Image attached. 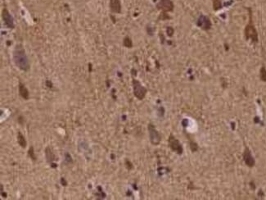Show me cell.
I'll list each match as a JSON object with an SVG mask.
<instances>
[{
  "mask_svg": "<svg viewBox=\"0 0 266 200\" xmlns=\"http://www.w3.org/2000/svg\"><path fill=\"white\" fill-rule=\"evenodd\" d=\"M133 94L138 99H143L147 93V89L137 80H133Z\"/></svg>",
  "mask_w": 266,
  "mask_h": 200,
  "instance_id": "obj_2",
  "label": "cell"
},
{
  "mask_svg": "<svg viewBox=\"0 0 266 200\" xmlns=\"http://www.w3.org/2000/svg\"><path fill=\"white\" fill-rule=\"evenodd\" d=\"M154 1H156V0H154Z\"/></svg>",
  "mask_w": 266,
  "mask_h": 200,
  "instance_id": "obj_19",
  "label": "cell"
},
{
  "mask_svg": "<svg viewBox=\"0 0 266 200\" xmlns=\"http://www.w3.org/2000/svg\"><path fill=\"white\" fill-rule=\"evenodd\" d=\"M173 33H174V30H173L172 27H169L167 29V34H168L169 36H171L173 35Z\"/></svg>",
  "mask_w": 266,
  "mask_h": 200,
  "instance_id": "obj_18",
  "label": "cell"
},
{
  "mask_svg": "<svg viewBox=\"0 0 266 200\" xmlns=\"http://www.w3.org/2000/svg\"><path fill=\"white\" fill-rule=\"evenodd\" d=\"M169 146L173 151L177 153L178 154H183V147L179 141L176 139L173 135H170L169 137Z\"/></svg>",
  "mask_w": 266,
  "mask_h": 200,
  "instance_id": "obj_4",
  "label": "cell"
},
{
  "mask_svg": "<svg viewBox=\"0 0 266 200\" xmlns=\"http://www.w3.org/2000/svg\"><path fill=\"white\" fill-rule=\"evenodd\" d=\"M243 158H244V161H245L246 164L248 166V167H253L255 165V159L254 158L252 157L251 154L250 150L247 148L243 154Z\"/></svg>",
  "mask_w": 266,
  "mask_h": 200,
  "instance_id": "obj_9",
  "label": "cell"
},
{
  "mask_svg": "<svg viewBox=\"0 0 266 200\" xmlns=\"http://www.w3.org/2000/svg\"><path fill=\"white\" fill-rule=\"evenodd\" d=\"M148 132H149V137L151 143L153 145H158L160 142H161V137L158 131L157 130V129L155 128V126L152 124L148 125Z\"/></svg>",
  "mask_w": 266,
  "mask_h": 200,
  "instance_id": "obj_3",
  "label": "cell"
},
{
  "mask_svg": "<svg viewBox=\"0 0 266 200\" xmlns=\"http://www.w3.org/2000/svg\"><path fill=\"white\" fill-rule=\"evenodd\" d=\"M245 35L246 38H247V40L251 39L252 41L257 42V40H258V35H257L256 30H255V29L254 26L252 25L251 22H250V24H248L247 27H246Z\"/></svg>",
  "mask_w": 266,
  "mask_h": 200,
  "instance_id": "obj_5",
  "label": "cell"
},
{
  "mask_svg": "<svg viewBox=\"0 0 266 200\" xmlns=\"http://www.w3.org/2000/svg\"><path fill=\"white\" fill-rule=\"evenodd\" d=\"M213 1V7H214V10L215 11H218L222 7V2L221 0H212Z\"/></svg>",
  "mask_w": 266,
  "mask_h": 200,
  "instance_id": "obj_14",
  "label": "cell"
},
{
  "mask_svg": "<svg viewBox=\"0 0 266 200\" xmlns=\"http://www.w3.org/2000/svg\"><path fill=\"white\" fill-rule=\"evenodd\" d=\"M197 26H198L200 28L202 29V30H207L210 28L211 22H210V19L208 18L207 16H201L199 17L198 21H197Z\"/></svg>",
  "mask_w": 266,
  "mask_h": 200,
  "instance_id": "obj_8",
  "label": "cell"
},
{
  "mask_svg": "<svg viewBox=\"0 0 266 200\" xmlns=\"http://www.w3.org/2000/svg\"><path fill=\"white\" fill-rule=\"evenodd\" d=\"M45 156H46V159L49 163H52L53 162L57 160V157L54 154V152L53 151V149L50 147H47L45 149Z\"/></svg>",
  "mask_w": 266,
  "mask_h": 200,
  "instance_id": "obj_11",
  "label": "cell"
},
{
  "mask_svg": "<svg viewBox=\"0 0 266 200\" xmlns=\"http://www.w3.org/2000/svg\"><path fill=\"white\" fill-rule=\"evenodd\" d=\"M19 93L25 100H28L30 98L29 90L22 83H19Z\"/></svg>",
  "mask_w": 266,
  "mask_h": 200,
  "instance_id": "obj_12",
  "label": "cell"
},
{
  "mask_svg": "<svg viewBox=\"0 0 266 200\" xmlns=\"http://www.w3.org/2000/svg\"><path fill=\"white\" fill-rule=\"evenodd\" d=\"M28 154H29V156H30V158H31L33 161H35L36 159H37V158H36V156H35L34 148H33L32 146H31V148H30V149H29Z\"/></svg>",
  "mask_w": 266,
  "mask_h": 200,
  "instance_id": "obj_15",
  "label": "cell"
},
{
  "mask_svg": "<svg viewBox=\"0 0 266 200\" xmlns=\"http://www.w3.org/2000/svg\"><path fill=\"white\" fill-rule=\"evenodd\" d=\"M17 143L23 149L26 148V144H27L26 139H25V136L21 134V131H18V133H17Z\"/></svg>",
  "mask_w": 266,
  "mask_h": 200,
  "instance_id": "obj_13",
  "label": "cell"
},
{
  "mask_svg": "<svg viewBox=\"0 0 266 200\" xmlns=\"http://www.w3.org/2000/svg\"><path fill=\"white\" fill-rule=\"evenodd\" d=\"M124 45L125 47H127V48H131L132 45H133V43H132V41H131V40L129 39V38L126 37L125 38V40H124Z\"/></svg>",
  "mask_w": 266,
  "mask_h": 200,
  "instance_id": "obj_16",
  "label": "cell"
},
{
  "mask_svg": "<svg viewBox=\"0 0 266 200\" xmlns=\"http://www.w3.org/2000/svg\"><path fill=\"white\" fill-rule=\"evenodd\" d=\"M260 79L263 81H266V69L264 67L260 69Z\"/></svg>",
  "mask_w": 266,
  "mask_h": 200,
  "instance_id": "obj_17",
  "label": "cell"
},
{
  "mask_svg": "<svg viewBox=\"0 0 266 200\" xmlns=\"http://www.w3.org/2000/svg\"><path fill=\"white\" fill-rule=\"evenodd\" d=\"M157 7L165 12H171L174 9V4L171 0H160Z\"/></svg>",
  "mask_w": 266,
  "mask_h": 200,
  "instance_id": "obj_7",
  "label": "cell"
},
{
  "mask_svg": "<svg viewBox=\"0 0 266 200\" xmlns=\"http://www.w3.org/2000/svg\"><path fill=\"white\" fill-rule=\"evenodd\" d=\"M2 19H3V21H4V24L6 25V26H7V28H9V29L14 28L15 24H14V21H13V18H12V16L10 15L9 12H8L7 9L2 10Z\"/></svg>",
  "mask_w": 266,
  "mask_h": 200,
  "instance_id": "obj_6",
  "label": "cell"
},
{
  "mask_svg": "<svg viewBox=\"0 0 266 200\" xmlns=\"http://www.w3.org/2000/svg\"><path fill=\"white\" fill-rule=\"evenodd\" d=\"M110 8L113 12L120 13L121 12V4L120 0H110Z\"/></svg>",
  "mask_w": 266,
  "mask_h": 200,
  "instance_id": "obj_10",
  "label": "cell"
},
{
  "mask_svg": "<svg viewBox=\"0 0 266 200\" xmlns=\"http://www.w3.org/2000/svg\"><path fill=\"white\" fill-rule=\"evenodd\" d=\"M13 61L15 65L24 72L30 70V63L26 56V51L21 44H17L13 51Z\"/></svg>",
  "mask_w": 266,
  "mask_h": 200,
  "instance_id": "obj_1",
  "label": "cell"
}]
</instances>
